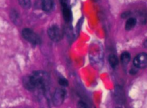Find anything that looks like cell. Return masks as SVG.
<instances>
[{
    "label": "cell",
    "mask_w": 147,
    "mask_h": 108,
    "mask_svg": "<svg viewBox=\"0 0 147 108\" xmlns=\"http://www.w3.org/2000/svg\"><path fill=\"white\" fill-rule=\"evenodd\" d=\"M50 83V77L45 72H34L29 77L24 78L23 84L26 89L34 91L35 89L45 90Z\"/></svg>",
    "instance_id": "1"
},
{
    "label": "cell",
    "mask_w": 147,
    "mask_h": 108,
    "mask_svg": "<svg viewBox=\"0 0 147 108\" xmlns=\"http://www.w3.org/2000/svg\"><path fill=\"white\" fill-rule=\"evenodd\" d=\"M22 35L23 38L27 42H30L31 44L37 45V44H40L41 43V40L40 37L36 34L35 32L31 30L30 29L25 28L22 31Z\"/></svg>",
    "instance_id": "2"
},
{
    "label": "cell",
    "mask_w": 147,
    "mask_h": 108,
    "mask_svg": "<svg viewBox=\"0 0 147 108\" xmlns=\"http://www.w3.org/2000/svg\"><path fill=\"white\" fill-rule=\"evenodd\" d=\"M47 34L49 38L55 42H58L63 37V32L56 25L52 26L47 30Z\"/></svg>",
    "instance_id": "3"
},
{
    "label": "cell",
    "mask_w": 147,
    "mask_h": 108,
    "mask_svg": "<svg viewBox=\"0 0 147 108\" xmlns=\"http://www.w3.org/2000/svg\"><path fill=\"white\" fill-rule=\"evenodd\" d=\"M134 66L138 69H144L147 67V54L140 53L135 57L133 61Z\"/></svg>",
    "instance_id": "4"
},
{
    "label": "cell",
    "mask_w": 147,
    "mask_h": 108,
    "mask_svg": "<svg viewBox=\"0 0 147 108\" xmlns=\"http://www.w3.org/2000/svg\"><path fill=\"white\" fill-rule=\"evenodd\" d=\"M65 96V91L64 90H62V89L56 90L53 96V103L54 105H61L64 101Z\"/></svg>",
    "instance_id": "5"
},
{
    "label": "cell",
    "mask_w": 147,
    "mask_h": 108,
    "mask_svg": "<svg viewBox=\"0 0 147 108\" xmlns=\"http://www.w3.org/2000/svg\"><path fill=\"white\" fill-rule=\"evenodd\" d=\"M114 97L118 104H123L124 103V92L121 86H116L115 87Z\"/></svg>",
    "instance_id": "6"
},
{
    "label": "cell",
    "mask_w": 147,
    "mask_h": 108,
    "mask_svg": "<svg viewBox=\"0 0 147 108\" xmlns=\"http://www.w3.org/2000/svg\"><path fill=\"white\" fill-rule=\"evenodd\" d=\"M63 15L66 22H71L73 19V14L70 7H63Z\"/></svg>",
    "instance_id": "7"
},
{
    "label": "cell",
    "mask_w": 147,
    "mask_h": 108,
    "mask_svg": "<svg viewBox=\"0 0 147 108\" xmlns=\"http://www.w3.org/2000/svg\"><path fill=\"white\" fill-rule=\"evenodd\" d=\"M53 3L52 0H42V8L43 11H46V12H49L53 9Z\"/></svg>",
    "instance_id": "8"
},
{
    "label": "cell",
    "mask_w": 147,
    "mask_h": 108,
    "mask_svg": "<svg viewBox=\"0 0 147 108\" xmlns=\"http://www.w3.org/2000/svg\"><path fill=\"white\" fill-rule=\"evenodd\" d=\"M136 22H137V21L134 17H130V18L128 19L126 22V25H125V29H126V31L131 30L136 26Z\"/></svg>",
    "instance_id": "9"
},
{
    "label": "cell",
    "mask_w": 147,
    "mask_h": 108,
    "mask_svg": "<svg viewBox=\"0 0 147 108\" xmlns=\"http://www.w3.org/2000/svg\"><path fill=\"white\" fill-rule=\"evenodd\" d=\"M109 62L112 68L115 69L119 65V60L118 57L115 54H110L109 57Z\"/></svg>",
    "instance_id": "10"
},
{
    "label": "cell",
    "mask_w": 147,
    "mask_h": 108,
    "mask_svg": "<svg viewBox=\"0 0 147 108\" xmlns=\"http://www.w3.org/2000/svg\"><path fill=\"white\" fill-rule=\"evenodd\" d=\"M131 61V54L127 52H123L121 55V62L123 66H126Z\"/></svg>",
    "instance_id": "11"
},
{
    "label": "cell",
    "mask_w": 147,
    "mask_h": 108,
    "mask_svg": "<svg viewBox=\"0 0 147 108\" xmlns=\"http://www.w3.org/2000/svg\"><path fill=\"white\" fill-rule=\"evenodd\" d=\"M20 4L26 9H29L31 5V0H19Z\"/></svg>",
    "instance_id": "12"
},
{
    "label": "cell",
    "mask_w": 147,
    "mask_h": 108,
    "mask_svg": "<svg viewBox=\"0 0 147 108\" xmlns=\"http://www.w3.org/2000/svg\"><path fill=\"white\" fill-rule=\"evenodd\" d=\"M58 83L62 87H67L68 86V81L66 80L65 78H63V77H60L58 80Z\"/></svg>",
    "instance_id": "13"
},
{
    "label": "cell",
    "mask_w": 147,
    "mask_h": 108,
    "mask_svg": "<svg viewBox=\"0 0 147 108\" xmlns=\"http://www.w3.org/2000/svg\"><path fill=\"white\" fill-rule=\"evenodd\" d=\"M62 7H70V4L71 0H60Z\"/></svg>",
    "instance_id": "14"
},
{
    "label": "cell",
    "mask_w": 147,
    "mask_h": 108,
    "mask_svg": "<svg viewBox=\"0 0 147 108\" xmlns=\"http://www.w3.org/2000/svg\"><path fill=\"white\" fill-rule=\"evenodd\" d=\"M78 107H80V108H87L88 107V105L86 104V103H85L83 101H79L78 103Z\"/></svg>",
    "instance_id": "15"
},
{
    "label": "cell",
    "mask_w": 147,
    "mask_h": 108,
    "mask_svg": "<svg viewBox=\"0 0 147 108\" xmlns=\"http://www.w3.org/2000/svg\"><path fill=\"white\" fill-rule=\"evenodd\" d=\"M138 72V68L134 66V67H132L130 70V74H136Z\"/></svg>",
    "instance_id": "16"
},
{
    "label": "cell",
    "mask_w": 147,
    "mask_h": 108,
    "mask_svg": "<svg viewBox=\"0 0 147 108\" xmlns=\"http://www.w3.org/2000/svg\"><path fill=\"white\" fill-rule=\"evenodd\" d=\"M130 15H131L130 11H126V12L123 13V14H121V17L123 19H126V18H128V17H129Z\"/></svg>",
    "instance_id": "17"
},
{
    "label": "cell",
    "mask_w": 147,
    "mask_h": 108,
    "mask_svg": "<svg viewBox=\"0 0 147 108\" xmlns=\"http://www.w3.org/2000/svg\"><path fill=\"white\" fill-rule=\"evenodd\" d=\"M144 47L147 49V40L144 42Z\"/></svg>",
    "instance_id": "18"
},
{
    "label": "cell",
    "mask_w": 147,
    "mask_h": 108,
    "mask_svg": "<svg viewBox=\"0 0 147 108\" xmlns=\"http://www.w3.org/2000/svg\"></svg>",
    "instance_id": "19"
}]
</instances>
